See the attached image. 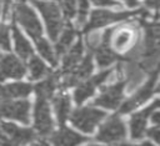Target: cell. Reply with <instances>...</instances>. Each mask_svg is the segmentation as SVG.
<instances>
[{"label":"cell","instance_id":"25","mask_svg":"<svg viewBox=\"0 0 160 146\" xmlns=\"http://www.w3.org/2000/svg\"><path fill=\"white\" fill-rule=\"evenodd\" d=\"M74 35H75V32H74V29L72 27H66L64 30V32H62V35L60 37V41L56 45V52L59 55L62 54L71 45V42L74 40Z\"/></svg>","mask_w":160,"mask_h":146},{"label":"cell","instance_id":"15","mask_svg":"<svg viewBox=\"0 0 160 146\" xmlns=\"http://www.w3.org/2000/svg\"><path fill=\"white\" fill-rule=\"evenodd\" d=\"M92 71V60H91V55L89 54L81 62V65L75 70L72 71L71 74L66 75L62 80V85L64 86H72L75 85L76 82H79L80 80L88 77Z\"/></svg>","mask_w":160,"mask_h":146},{"label":"cell","instance_id":"32","mask_svg":"<svg viewBox=\"0 0 160 146\" xmlns=\"http://www.w3.org/2000/svg\"><path fill=\"white\" fill-rule=\"evenodd\" d=\"M2 2H4V14L8 15V9H9V6H10L11 0H2Z\"/></svg>","mask_w":160,"mask_h":146},{"label":"cell","instance_id":"7","mask_svg":"<svg viewBox=\"0 0 160 146\" xmlns=\"http://www.w3.org/2000/svg\"><path fill=\"white\" fill-rule=\"evenodd\" d=\"M135 39H136V34L134 29L130 26H122L111 30L109 44L118 51H125L135 42Z\"/></svg>","mask_w":160,"mask_h":146},{"label":"cell","instance_id":"18","mask_svg":"<svg viewBox=\"0 0 160 146\" xmlns=\"http://www.w3.org/2000/svg\"><path fill=\"white\" fill-rule=\"evenodd\" d=\"M12 34H14L15 49H16V52L19 54V56L24 60L30 59L34 55V52H32V49H31L29 41L24 37V35L16 27H12Z\"/></svg>","mask_w":160,"mask_h":146},{"label":"cell","instance_id":"10","mask_svg":"<svg viewBox=\"0 0 160 146\" xmlns=\"http://www.w3.org/2000/svg\"><path fill=\"white\" fill-rule=\"evenodd\" d=\"M122 87H124V82H119L116 85L104 89L101 95L98 99H95L94 104L106 107V109L118 107V105L120 104V101L122 99Z\"/></svg>","mask_w":160,"mask_h":146},{"label":"cell","instance_id":"28","mask_svg":"<svg viewBox=\"0 0 160 146\" xmlns=\"http://www.w3.org/2000/svg\"><path fill=\"white\" fill-rule=\"evenodd\" d=\"M66 17H72L75 14V0H62Z\"/></svg>","mask_w":160,"mask_h":146},{"label":"cell","instance_id":"27","mask_svg":"<svg viewBox=\"0 0 160 146\" xmlns=\"http://www.w3.org/2000/svg\"><path fill=\"white\" fill-rule=\"evenodd\" d=\"M88 10H89V4H88V0H79V19H78L79 25L84 24L85 19H86Z\"/></svg>","mask_w":160,"mask_h":146},{"label":"cell","instance_id":"22","mask_svg":"<svg viewBox=\"0 0 160 146\" xmlns=\"http://www.w3.org/2000/svg\"><path fill=\"white\" fill-rule=\"evenodd\" d=\"M126 76L129 82V91H132L144 79V75L140 71V67H138L134 64H129L126 66Z\"/></svg>","mask_w":160,"mask_h":146},{"label":"cell","instance_id":"14","mask_svg":"<svg viewBox=\"0 0 160 146\" xmlns=\"http://www.w3.org/2000/svg\"><path fill=\"white\" fill-rule=\"evenodd\" d=\"M159 101L156 100L152 105H150L149 107L144 109L142 111L132 115L131 120H130V127H131V136L132 139H140L144 135L145 131V126H146V121L148 117L151 115V112L158 107Z\"/></svg>","mask_w":160,"mask_h":146},{"label":"cell","instance_id":"17","mask_svg":"<svg viewBox=\"0 0 160 146\" xmlns=\"http://www.w3.org/2000/svg\"><path fill=\"white\" fill-rule=\"evenodd\" d=\"M82 141H85V137L64 127L51 137V142L55 145H76Z\"/></svg>","mask_w":160,"mask_h":146},{"label":"cell","instance_id":"29","mask_svg":"<svg viewBox=\"0 0 160 146\" xmlns=\"http://www.w3.org/2000/svg\"><path fill=\"white\" fill-rule=\"evenodd\" d=\"M101 44V40H100V36L98 34H91L89 37H88V45L90 49L95 50L99 45Z\"/></svg>","mask_w":160,"mask_h":146},{"label":"cell","instance_id":"1","mask_svg":"<svg viewBox=\"0 0 160 146\" xmlns=\"http://www.w3.org/2000/svg\"><path fill=\"white\" fill-rule=\"evenodd\" d=\"M32 2L41 11L44 20L46 22V27L50 37L52 40H56L62 27V17H61L59 6L52 1H45V0H32Z\"/></svg>","mask_w":160,"mask_h":146},{"label":"cell","instance_id":"4","mask_svg":"<svg viewBox=\"0 0 160 146\" xmlns=\"http://www.w3.org/2000/svg\"><path fill=\"white\" fill-rule=\"evenodd\" d=\"M0 116L10 117L20 122L28 124L30 119V102L26 100L9 101L0 100Z\"/></svg>","mask_w":160,"mask_h":146},{"label":"cell","instance_id":"23","mask_svg":"<svg viewBox=\"0 0 160 146\" xmlns=\"http://www.w3.org/2000/svg\"><path fill=\"white\" fill-rule=\"evenodd\" d=\"M30 59H31L30 60V64H29V67H30V79L38 80V79L45 76L48 74V69L44 65V62L40 61V59L35 57L34 55Z\"/></svg>","mask_w":160,"mask_h":146},{"label":"cell","instance_id":"20","mask_svg":"<svg viewBox=\"0 0 160 146\" xmlns=\"http://www.w3.org/2000/svg\"><path fill=\"white\" fill-rule=\"evenodd\" d=\"M81 54H82V41L78 40V42L71 47V50L69 51V54L64 59V70L70 71L79 62Z\"/></svg>","mask_w":160,"mask_h":146},{"label":"cell","instance_id":"12","mask_svg":"<svg viewBox=\"0 0 160 146\" xmlns=\"http://www.w3.org/2000/svg\"><path fill=\"white\" fill-rule=\"evenodd\" d=\"M111 74V71H102V72H99L98 75H95L94 77H91L90 80L85 81L84 84H80V86L75 90L74 92V97H75V101L76 104H82L88 97H90L92 94H94V90L98 85H100L109 75Z\"/></svg>","mask_w":160,"mask_h":146},{"label":"cell","instance_id":"16","mask_svg":"<svg viewBox=\"0 0 160 146\" xmlns=\"http://www.w3.org/2000/svg\"><path fill=\"white\" fill-rule=\"evenodd\" d=\"M31 91V85L26 82H14L6 86H0V100L10 97H24Z\"/></svg>","mask_w":160,"mask_h":146},{"label":"cell","instance_id":"33","mask_svg":"<svg viewBox=\"0 0 160 146\" xmlns=\"http://www.w3.org/2000/svg\"><path fill=\"white\" fill-rule=\"evenodd\" d=\"M124 1H125L129 6H131V7L135 6V5H138V0H124Z\"/></svg>","mask_w":160,"mask_h":146},{"label":"cell","instance_id":"19","mask_svg":"<svg viewBox=\"0 0 160 146\" xmlns=\"http://www.w3.org/2000/svg\"><path fill=\"white\" fill-rule=\"evenodd\" d=\"M54 107L60 125H64L70 112V99L66 95H59L54 100Z\"/></svg>","mask_w":160,"mask_h":146},{"label":"cell","instance_id":"2","mask_svg":"<svg viewBox=\"0 0 160 146\" xmlns=\"http://www.w3.org/2000/svg\"><path fill=\"white\" fill-rule=\"evenodd\" d=\"M105 112L100 111L94 107H81L72 112L70 116V120L75 127H78L80 131L91 134L95 129V126L100 122L101 119H104Z\"/></svg>","mask_w":160,"mask_h":146},{"label":"cell","instance_id":"31","mask_svg":"<svg viewBox=\"0 0 160 146\" xmlns=\"http://www.w3.org/2000/svg\"><path fill=\"white\" fill-rule=\"evenodd\" d=\"M91 1L99 6H116L118 5L114 0H91Z\"/></svg>","mask_w":160,"mask_h":146},{"label":"cell","instance_id":"5","mask_svg":"<svg viewBox=\"0 0 160 146\" xmlns=\"http://www.w3.org/2000/svg\"><path fill=\"white\" fill-rule=\"evenodd\" d=\"M126 135L124 121L120 116H112L101 127L96 136V140L101 142H118L121 141Z\"/></svg>","mask_w":160,"mask_h":146},{"label":"cell","instance_id":"30","mask_svg":"<svg viewBox=\"0 0 160 146\" xmlns=\"http://www.w3.org/2000/svg\"><path fill=\"white\" fill-rule=\"evenodd\" d=\"M148 134H149L150 137H152L155 140V142H159L160 141V129H159L158 125H155L152 129H150Z\"/></svg>","mask_w":160,"mask_h":146},{"label":"cell","instance_id":"6","mask_svg":"<svg viewBox=\"0 0 160 146\" xmlns=\"http://www.w3.org/2000/svg\"><path fill=\"white\" fill-rule=\"evenodd\" d=\"M34 117H35V129L40 136H46L52 131L54 122L50 115V109L46 99L38 97Z\"/></svg>","mask_w":160,"mask_h":146},{"label":"cell","instance_id":"13","mask_svg":"<svg viewBox=\"0 0 160 146\" xmlns=\"http://www.w3.org/2000/svg\"><path fill=\"white\" fill-rule=\"evenodd\" d=\"M0 129L2 130L4 134H6L9 136V141L14 142V144H26L35 139L32 130L25 129V127H19L14 124L1 122Z\"/></svg>","mask_w":160,"mask_h":146},{"label":"cell","instance_id":"3","mask_svg":"<svg viewBox=\"0 0 160 146\" xmlns=\"http://www.w3.org/2000/svg\"><path fill=\"white\" fill-rule=\"evenodd\" d=\"M14 16L16 21L28 31V34L31 35V37L36 40L41 36L42 29H41L40 21L35 15V12L28 5H25L24 2L16 4L14 7Z\"/></svg>","mask_w":160,"mask_h":146},{"label":"cell","instance_id":"26","mask_svg":"<svg viewBox=\"0 0 160 146\" xmlns=\"http://www.w3.org/2000/svg\"><path fill=\"white\" fill-rule=\"evenodd\" d=\"M0 46L9 51L10 50V40H9V31L6 29V26L0 24Z\"/></svg>","mask_w":160,"mask_h":146},{"label":"cell","instance_id":"24","mask_svg":"<svg viewBox=\"0 0 160 146\" xmlns=\"http://www.w3.org/2000/svg\"><path fill=\"white\" fill-rule=\"evenodd\" d=\"M36 44H38L39 52L44 56V59H46L51 65H56V57H55V54H54L51 46L49 45V42L40 36L39 39H36Z\"/></svg>","mask_w":160,"mask_h":146},{"label":"cell","instance_id":"9","mask_svg":"<svg viewBox=\"0 0 160 146\" xmlns=\"http://www.w3.org/2000/svg\"><path fill=\"white\" fill-rule=\"evenodd\" d=\"M156 80H158V74L154 72V74L151 75V79L149 80V82H148L146 85H144L140 91H138L130 100H128V101L122 105V107L120 109V112H121V114L130 112V111H131L132 109H135L138 105L145 102V101L151 96V94H152V91H154V87H155V85H156Z\"/></svg>","mask_w":160,"mask_h":146},{"label":"cell","instance_id":"21","mask_svg":"<svg viewBox=\"0 0 160 146\" xmlns=\"http://www.w3.org/2000/svg\"><path fill=\"white\" fill-rule=\"evenodd\" d=\"M56 86V76H49L48 79H45L42 82L38 84L35 90H36V95L38 97H42V99H49L52 92Z\"/></svg>","mask_w":160,"mask_h":146},{"label":"cell","instance_id":"8","mask_svg":"<svg viewBox=\"0 0 160 146\" xmlns=\"http://www.w3.org/2000/svg\"><path fill=\"white\" fill-rule=\"evenodd\" d=\"M24 75L25 66L14 55H5L0 59V80L8 77L20 79Z\"/></svg>","mask_w":160,"mask_h":146},{"label":"cell","instance_id":"11","mask_svg":"<svg viewBox=\"0 0 160 146\" xmlns=\"http://www.w3.org/2000/svg\"><path fill=\"white\" fill-rule=\"evenodd\" d=\"M134 14L135 12H111L108 10H94L91 12L90 24H89L88 29H95V27L104 26L106 24L124 20V19H126Z\"/></svg>","mask_w":160,"mask_h":146}]
</instances>
